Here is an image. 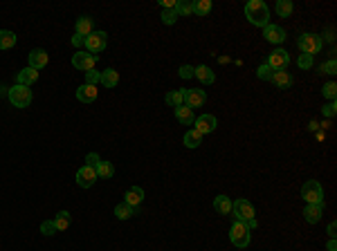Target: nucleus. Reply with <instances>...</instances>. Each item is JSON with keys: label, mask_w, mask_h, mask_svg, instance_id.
<instances>
[{"label": "nucleus", "mask_w": 337, "mask_h": 251, "mask_svg": "<svg viewBox=\"0 0 337 251\" xmlns=\"http://www.w3.org/2000/svg\"><path fill=\"white\" fill-rule=\"evenodd\" d=\"M245 18L254 27H266L270 25V9L263 0H250L245 5Z\"/></svg>", "instance_id": "nucleus-1"}, {"label": "nucleus", "mask_w": 337, "mask_h": 251, "mask_svg": "<svg viewBox=\"0 0 337 251\" xmlns=\"http://www.w3.org/2000/svg\"><path fill=\"white\" fill-rule=\"evenodd\" d=\"M297 47L302 50V54H308V56H315L324 50V38L317 34H302L297 38Z\"/></svg>", "instance_id": "nucleus-2"}, {"label": "nucleus", "mask_w": 337, "mask_h": 251, "mask_svg": "<svg viewBox=\"0 0 337 251\" xmlns=\"http://www.w3.org/2000/svg\"><path fill=\"white\" fill-rule=\"evenodd\" d=\"M250 238H252V233H250V229H247L245 222H238V220H236L234 224H232V229H230V240H232V245H234V247H238V249H245V247H250Z\"/></svg>", "instance_id": "nucleus-3"}, {"label": "nucleus", "mask_w": 337, "mask_h": 251, "mask_svg": "<svg viewBox=\"0 0 337 251\" xmlns=\"http://www.w3.org/2000/svg\"><path fill=\"white\" fill-rule=\"evenodd\" d=\"M302 197L306 200V204H324V188L317 180H308L302 186Z\"/></svg>", "instance_id": "nucleus-4"}, {"label": "nucleus", "mask_w": 337, "mask_h": 251, "mask_svg": "<svg viewBox=\"0 0 337 251\" xmlns=\"http://www.w3.org/2000/svg\"><path fill=\"white\" fill-rule=\"evenodd\" d=\"M9 101L14 108H27L32 103V90L27 86H18L16 83L14 88H9Z\"/></svg>", "instance_id": "nucleus-5"}, {"label": "nucleus", "mask_w": 337, "mask_h": 251, "mask_svg": "<svg viewBox=\"0 0 337 251\" xmlns=\"http://www.w3.org/2000/svg\"><path fill=\"white\" fill-rule=\"evenodd\" d=\"M232 211H234V216H236V220L238 222L250 224V222L254 220V206H252V202L243 200V197H238V200L232 202Z\"/></svg>", "instance_id": "nucleus-6"}, {"label": "nucleus", "mask_w": 337, "mask_h": 251, "mask_svg": "<svg viewBox=\"0 0 337 251\" xmlns=\"http://www.w3.org/2000/svg\"><path fill=\"white\" fill-rule=\"evenodd\" d=\"M83 47H86L88 54H92V56L101 54V52L108 47V36H106V31H92L90 36H86V45H83Z\"/></svg>", "instance_id": "nucleus-7"}, {"label": "nucleus", "mask_w": 337, "mask_h": 251, "mask_svg": "<svg viewBox=\"0 0 337 251\" xmlns=\"http://www.w3.org/2000/svg\"><path fill=\"white\" fill-rule=\"evenodd\" d=\"M268 65H270L272 72H279V70H286L288 63H290V54L286 50H274L266 61Z\"/></svg>", "instance_id": "nucleus-8"}, {"label": "nucleus", "mask_w": 337, "mask_h": 251, "mask_svg": "<svg viewBox=\"0 0 337 251\" xmlns=\"http://www.w3.org/2000/svg\"><path fill=\"white\" fill-rule=\"evenodd\" d=\"M95 63H97V56L88 54V52H77V54H72V65L81 72L95 70Z\"/></svg>", "instance_id": "nucleus-9"}, {"label": "nucleus", "mask_w": 337, "mask_h": 251, "mask_svg": "<svg viewBox=\"0 0 337 251\" xmlns=\"http://www.w3.org/2000/svg\"><path fill=\"white\" fill-rule=\"evenodd\" d=\"M97 171L92 168V166H83V168H79L77 171V184L81 186V188H90V186H95V182H97Z\"/></svg>", "instance_id": "nucleus-10"}, {"label": "nucleus", "mask_w": 337, "mask_h": 251, "mask_svg": "<svg viewBox=\"0 0 337 251\" xmlns=\"http://www.w3.org/2000/svg\"><path fill=\"white\" fill-rule=\"evenodd\" d=\"M194 124H196V128H194L196 132H200V135H207V132H214L216 130L218 119H216L214 115H202V117H198Z\"/></svg>", "instance_id": "nucleus-11"}, {"label": "nucleus", "mask_w": 337, "mask_h": 251, "mask_svg": "<svg viewBox=\"0 0 337 251\" xmlns=\"http://www.w3.org/2000/svg\"><path fill=\"white\" fill-rule=\"evenodd\" d=\"M207 101V94H204V90H198V88H194V90H184V106L187 108H200Z\"/></svg>", "instance_id": "nucleus-12"}, {"label": "nucleus", "mask_w": 337, "mask_h": 251, "mask_svg": "<svg viewBox=\"0 0 337 251\" xmlns=\"http://www.w3.org/2000/svg\"><path fill=\"white\" fill-rule=\"evenodd\" d=\"M263 36H266L268 43H274V45H279V43H283L286 40V30L279 25H266L263 27Z\"/></svg>", "instance_id": "nucleus-13"}, {"label": "nucleus", "mask_w": 337, "mask_h": 251, "mask_svg": "<svg viewBox=\"0 0 337 251\" xmlns=\"http://www.w3.org/2000/svg\"><path fill=\"white\" fill-rule=\"evenodd\" d=\"M47 61H50V56H47V52L41 50V47H36V50L30 52V67H34L36 72L43 70V67L47 65Z\"/></svg>", "instance_id": "nucleus-14"}, {"label": "nucleus", "mask_w": 337, "mask_h": 251, "mask_svg": "<svg viewBox=\"0 0 337 251\" xmlns=\"http://www.w3.org/2000/svg\"><path fill=\"white\" fill-rule=\"evenodd\" d=\"M270 81L274 83L279 90H288V88L295 83V79H292V74L290 72H286V70H279V72H272V76H270Z\"/></svg>", "instance_id": "nucleus-15"}, {"label": "nucleus", "mask_w": 337, "mask_h": 251, "mask_svg": "<svg viewBox=\"0 0 337 251\" xmlns=\"http://www.w3.org/2000/svg\"><path fill=\"white\" fill-rule=\"evenodd\" d=\"M194 79H198L204 86H211L216 81V74L209 65H198V67H194Z\"/></svg>", "instance_id": "nucleus-16"}, {"label": "nucleus", "mask_w": 337, "mask_h": 251, "mask_svg": "<svg viewBox=\"0 0 337 251\" xmlns=\"http://www.w3.org/2000/svg\"><path fill=\"white\" fill-rule=\"evenodd\" d=\"M99 90L97 86H88V83H83L81 88H77V99L81 101V103H92V101L97 99Z\"/></svg>", "instance_id": "nucleus-17"}, {"label": "nucleus", "mask_w": 337, "mask_h": 251, "mask_svg": "<svg viewBox=\"0 0 337 251\" xmlns=\"http://www.w3.org/2000/svg\"><path fill=\"white\" fill-rule=\"evenodd\" d=\"M322 216H324V204H306V209H303V218L310 224H317L322 220Z\"/></svg>", "instance_id": "nucleus-18"}, {"label": "nucleus", "mask_w": 337, "mask_h": 251, "mask_svg": "<svg viewBox=\"0 0 337 251\" xmlns=\"http://www.w3.org/2000/svg\"><path fill=\"white\" fill-rule=\"evenodd\" d=\"M36 79H38V72H36L34 67H25V70H21L16 74V83H18V86H27V88H30L32 83H36Z\"/></svg>", "instance_id": "nucleus-19"}, {"label": "nucleus", "mask_w": 337, "mask_h": 251, "mask_svg": "<svg viewBox=\"0 0 337 251\" xmlns=\"http://www.w3.org/2000/svg\"><path fill=\"white\" fill-rule=\"evenodd\" d=\"M124 197H126V200H124L126 204H131V206H135V209H137V206L144 202V188H139V186H133V188H128Z\"/></svg>", "instance_id": "nucleus-20"}, {"label": "nucleus", "mask_w": 337, "mask_h": 251, "mask_svg": "<svg viewBox=\"0 0 337 251\" xmlns=\"http://www.w3.org/2000/svg\"><path fill=\"white\" fill-rule=\"evenodd\" d=\"M99 83H101L103 88H115L119 83V74L117 70H112V67H108V70L101 72V79H99Z\"/></svg>", "instance_id": "nucleus-21"}, {"label": "nucleus", "mask_w": 337, "mask_h": 251, "mask_svg": "<svg viewBox=\"0 0 337 251\" xmlns=\"http://www.w3.org/2000/svg\"><path fill=\"white\" fill-rule=\"evenodd\" d=\"M74 30H77V34L83 36V38H86V36H90L92 31H95V30H92V18H90V16H81V18L77 20Z\"/></svg>", "instance_id": "nucleus-22"}, {"label": "nucleus", "mask_w": 337, "mask_h": 251, "mask_svg": "<svg viewBox=\"0 0 337 251\" xmlns=\"http://www.w3.org/2000/svg\"><path fill=\"white\" fill-rule=\"evenodd\" d=\"M175 119L184 126H191L196 121V117H194V110H191V108L180 106V108H175Z\"/></svg>", "instance_id": "nucleus-23"}, {"label": "nucleus", "mask_w": 337, "mask_h": 251, "mask_svg": "<svg viewBox=\"0 0 337 251\" xmlns=\"http://www.w3.org/2000/svg\"><path fill=\"white\" fill-rule=\"evenodd\" d=\"M164 101H167V106H171V108L184 106V90H171V92H167Z\"/></svg>", "instance_id": "nucleus-24"}, {"label": "nucleus", "mask_w": 337, "mask_h": 251, "mask_svg": "<svg viewBox=\"0 0 337 251\" xmlns=\"http://www.w3.org/2000/svg\"><path fill=\"white\" fill-rule=\"evenodd\" d=\"M115 216H117L119 220H128V218L137 216V209H135V206H131V204H126V202H122V204L115 206Z\"/></svg>", "instance_id": "nucleus-25"}, {"label": "nucleus", "mask_w": 337, "mask_h": 251, "mask_svg": "<svg viewBox=\"0 0 337 251\" xmlns=\"http://www.w3.org/2000/svg\"><path fill=\"white\" fill-rule=\"evenodd\" d=\"M95 171H97V177H101V180H110L112 175H115V166L110 164V161H99L97 166H95Z\"/></svg>", "instance_id": "nucleus-26"}, {"label": "nucleus", "mask_w": 337, "mask_h": 251, "mask_svg": "<svg viewBox=\"0 0 337 251\" xmlns=\"http://www.w3.org/2000/svg\"><path fill=\"white\" fill-rule=\"evenodd\" d=\"M209 11H211V0H194V2H191V14L207 16Z\"/></svg>", "instance_id": "nucleus-27"}, {"label": "nucleus", "mask_w": 337, "mask_h": 251, "mask_svg": "<svg viewBox=\"0 0 337 251\" xmlns=\"http://www.w3.org/2000/svg\"><path fill=\"white\" fill-rule=\"evenodd\" d=\"M214 209H216L218 213H223V216H227V213H232V200H230L227 195H216Z\"/></svg>", "instance_id": "nucleus-28"}, {"label": "nucleus", "mask_w": 337, "mask_h": 251, "mask_svg": "<svg viewBox=\"0 0 337 251\" xmlns=\"http://www.w3.org/2000/svg\"><path fill=\"white\" fill-rule=\"evenodd\" d=\"M16 45V34L9 30H0V50H11Z\"/></svg>", "instance_id": "nucleus-29"}, {"label": "nucleus", "mask_w": 337, "mask_h": 251, "mask_svg": "<svg viewBox=\"0 0 337 251\" xmlns=\"http://www.w3.org/2000/svg\"><path fill=\"white\" fill-rule=\"evenodd\" d=\"M184 146L187 148H198L200 144H202V135L200 132H196V130H189V132H184Z\"/></svg>", "instance_id": "nucleus-30"}, {"label": "nucleus", "mask_w": 337, "mask_h": 251, "mask_svg": "<svg viewBox=\"0 0 337 251\" xmlns=\"http://www.w3.org/2000/svg\"><path fill=\"white\" fill-rule=\"evenodd\" d=\"M54 226H56V231H66L67 226H70V213H67V211H59V213H56Z\"/></svg>", "instance_id": "nucleus-31"}, {"label": "nucleus", "mask_w": 337, "mask_h": 251, "mask_svg": "<svg viewBox=\"0 0 337 251\" xmlns=\"http://www.w3.org/2000/svg\"><path fill=\"white\" fill-rule=\"evenodd\" d=\"M292 11H295V5H292L290 0H279V2H276V14H279L281 18H288Z\"/></svg>", "instance_id": "nucleus-32"}, {"label": "nucleus", "mask_w": 337, "mask_h": 251, "mask_svg": "<svg viewBox=\"0 0 337 251\" xmlns=\"http://www.w3.org/2000/svg\"><path fill=\"white\" fill-rule=\"evenodd\" d=\"M175 14L180 16H191V2H187V0H175Z\"/></svg>", "instance_id": "nucleus-33"}, {"label": "nucleus", "mask_w": 337, "mask_h": 251, "mask_svg": "<svg viewBox=\"0 0 337 251\" xmlns=\"http://www.w3.org/2000/svg\"><path fill=\"white\" fill-rule=\"evenodd\" d=\"M319 72H322V74H328V76H333L337 72V61L335 59H331V61H326V63H324L322 67H319Z\"/></svg>", "instance_id": "nucleus-34"}, {"label": "nucleus", "mask_w": 337, "mask_h": 251, "mask_svg": "<svg viewBox=\"0 0 337 251\" xmlns=\"http://www.w3.org/2000/svg\"><path fill=\"white\" fill-rule=\"evenodd\" d=\"M175 20H178L175 9H162V23H164V25H173Z\"/></svg>", "instance_id": "nucleus-35"}, {"label": "nucleus", "mask_w": 337, "mask_h": 251, "mask_svg": "<svg viewBox=\"0 0 337 251\" xmlns=\"http://www.w3.org/2000/svg\"><path fill=\"white\" fill-rule=\"evenodd\" d=\"M322 92H324V96H326V99L335 101V94H337V86H335V81H331V83H326V86L322 88Z\"/></svg>", "instance_id": "nucleus-36"}, {"label": "nucleus", "mask_w": 337, "mask_h": 251, "mask_svg": "<svg viewBox=\"0 0 337 251\" xmlns=\"http://www.w3.org/2000/svg\"><path fill=\"white\" fill-rule=\"evenodd\" d=\"M99 79H101V72H97V70L86 72V83H88V86H97Z\"/></svg>", "instance_id": "nucleus-37"}, {"label": "nucleus", "mask_w": 337, "mask_h": 251, "mask_svg": "<svg viewBox=\"0 0 337 251\" xmlns=\"http://www.w3.org/2000/svg\"><path fill=\"white\" fill-rule=\"evenodd\" d=\"M54 231H56L54 220H45L41 224V233H43V236H54Z\"/></svg>", "instance_id": "nucleus-38"}, {"label": "nucleus", "mask_w": 337, "mask_h": 251, "mask_svg": "<svg viewBox=\"0 0 337 251\" xmlns=\"http://www.w3.org/2000/svg\"><path fill=\"white\" fill-rule=\"evenodd\" d=\"M256 76H259V79H263V81H270V76H272L270 65H268V63H263V65L256 70Z\"/></svg>", "instance_id": "nucleus-39"}, {"label": "nucleus", "mask_w": 337, "mask_h": 251, "mask_svg": "<svg viewBox=\"0 0 337 251\" xmlns=\"http://www.w3.org/2000/svg\"><path fill=\"white\" fill-rule=\"evenodd\" d=\"M297 65L302 67V70H310V67H312V56L302 54V56H299V61H297Z\"/></svg>", "instance_id": "nucleus-40"}, {"label": "nucleus", "mask_w": 337, "mask_h": 251, "mask_svg": "<svg viewBox=\"0 0 337 251\" xmlns=\"http://www.w3.org/2000/svg\"><path fill=\"white\" fill-rule=\"evenodd\" d=\"M178 74L182 76V79H194V67H191V65H182L178 70Z\"/></svg>", "instance_id": "nucleus-41"}, {"label": "nucleus", "mask_w": 337, "mask_h": 251, "mask_svg": "<svg viewBox=\"0 0 337 251\" xmlns=\"http://www.w3.org/2000/svg\"><path fill=\"white\" fill-rule=\"evenodd\" d=\"M86 161H88L86 166H92V168H95V166H97L99 161H101V157H99L97 153H88V155H86Z\"/></svg>", "instance_id": "nucleus-42"}, {"label": "nucleus", "mask_w": 337, "mask_h": 251, "mask_svg": "<svg viewBox=\"0 0 337 251\" xmlns=\"http://www.w3.org/2000/svg\"><path fill=\"white\" fill-rule=\"evenodd\" d=\"M335 101H331V103H326V106H324V115L326 117H335Z\"/></svg>", "instance_id": "nucleus-43"}, {"label": "nucleus", "mask_w": 337, "mask_h": 251, "mask_svg": "<svg viewBox=\"0 0 337 251\" xmlns=\"http://www.w3.org/2000/svg\"><path fill=\"white\" fill-rule=\"evenodd\" d=\"M72 45H74V47H83V45H86V38H83V36H79V34H74V36H72Z\"/></svg>", "instance_id": "nucleus-44"}, {"label": "nucleus", "mask_w": 337, "mask_h": 251, "mask_svg": "<svg viewBox=\"0 0 337 251\" xmlns=\"http://www.w3.org/2000/svg\"><path fill=\"white\" fill-rule=\"evenodd\" d=\"M162 9H175V0H162Z\"/></svg>", "instance_id": "nucleus-45"}, {"label": "nucleus", "mask_w": 337, "mask_h": 251, "mask_svg": "<svg viewBox=\"0 0 337 251\" xmlns=\"http://www.w3.org/2000/svg\"><path fill=\"white\" fill-rule=\"evenodd\" d=\"M326 249H328V251H337V242H335V238H331V240H328Z\"/></svg>", "instance_id": "nucleus-46"}, {"label": "nucleus", "mask_w": 337, "mask_h": 251, "mask_svg": "<svg viewBox=\"0 0 337 251\" xmlns=\"http://www.w3.org/2000/svg\"><path fill=\"white\" fill-rule=\"evenodd\" d=\"M335 222H331V224H328V236H331V238H335Z\"/></svg>", "instance_id": "nucleus-47"}, {"label": "nucleus", "mask_w": 337, "mask_h": 251, "mask_svg": "<svg viewBox=\"0 0 337 251\" xmlns=\"http://www.w3.org/2000/svg\"><path fill=\"white\" fill-rule=\"evenodd\" d=\"M5 94H9V88H5V86H0V96H5Z\"/></svg>", "instance_id": "nucleus-48"}]
</instances>
